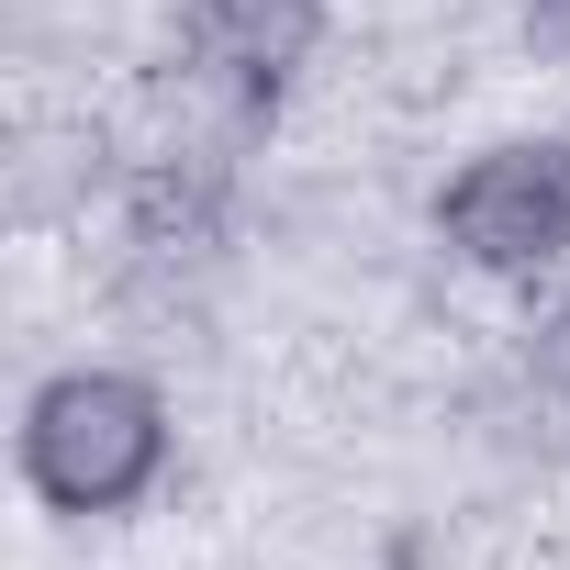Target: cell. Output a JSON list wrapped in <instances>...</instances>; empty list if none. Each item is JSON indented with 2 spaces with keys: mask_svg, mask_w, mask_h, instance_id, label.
Masks as SVG:
<instances>
[{
  "mask_svg": "<svg viewBox=\"0 0 570 570\" xmlns=\"http://www.w3.org/2000/svg\"><path fill=\"white\" fill-rule=\"evenodd\" d=\"M12 459H23V492L68 525H112L135 514L168 459H179V425H168V392L146 370H112V358H79V370H46L23 392V425H12Z\"/></svg>",
  "mask_w": 570,
  "mask_h": 570,
  "instance_id": "cell-1",
  "label": "cell"
},
{
  "mask_svg": "<svg viewBox=\"0 0 570 570\" xmlns=\"http://www.w3.org/2000/svg\"><path fill=\"white\" fill-rule=\"evenodd\" d=\"M336 0H179V57L202 90H224L235 124H268L292 79L325 57Z\"/></svg>",
  "mask_w": 570,
  "mask_h": 570,
  "instance_id": "cell-3",
  "label": "cell"
},
{
  "mask_svg": "<svg viewBox=\"0 0 570 570\" xmlns=\"http://www.w3.org/2000/svg\"><path fill=\"white\" fill-rule=\"evenodd\" d=\"M525 12H548V0H525Z\"/></svg>",
  "mask_w": 570,
  "mask_h": 570,
  "instance_id": "cell-5",
  "label": "cell"
},
{
  "mask_svg": "<svg viewBox=\"0 0 570 570\" xmlns=\"http://www.w3.org/2000/svg\"><path fill=\"white\" fill-rule=\"evenodd\" d=\"M537 46H548V57L570 68V0H548V12H537Z\"/></svg>",
  "mask_w": 570,
  "mask_h": 570,
  "instance_id": "cell-4",
  "label": "cell"
},
{
  "mask_svg": "<svg viewBox=\"0 0 570 570\" xmlns=\"http://www.w3.org/2000/svg\"><path fill=\"white\" fill-rule=\"evenodd\" d=\"M436 246L481 279H548L570 268V135H503L448 168Z\"/></svg>",
  "mask_w": 570,
  "mask_h": 570,
  "instance_id": "cell-2",
  "label": "cell"
}]
</instances>
